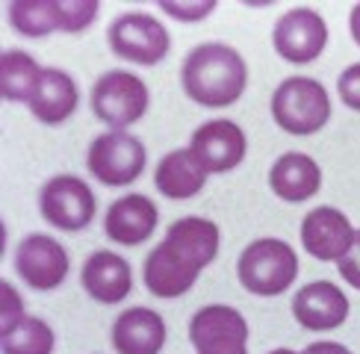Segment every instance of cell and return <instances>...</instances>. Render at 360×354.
Instances as JSON below:
<instances>
[{
    "label": "cell",
    "instance_id": "1",
    "mask_svg": "<svg viewBox=\"0 0 360 354\" xmlns=\"http://www.w3.org/2000/svg\"><path fill=\"white\" fill-rule=\"evenodd\" d=\"M219 254V225L201 216L177 218L145 260V287L157 299H180L186 295L198 275Z\"/></svg>",
    "mask_w": 360,
    "mask_h": 354
},
{
    "label": "cell",
    "instance_id": "2",
    "mask_svg": "<svg viewBox=\"0 0 360 354\" xmlns=\"http://www.w3.org/2000/svg\"><path fill=\"white\" fill-rule=\"evenodd\" d=\"M248 65L243 53L224 41H204L184 56L180 86L201 107H231L243 98Z\"/></svg>",
    "mask_w": 360,
    "mask_h": 354
},
{
    "label": "cell",
    "instance_id": "3",
    "mask_svg": "<svg viewBox=\"0 0 360 354\" xmlns=\"http://www.w3.org/2000/svg\"><path fill=\"white\" fill-rule=\"evenodd\" d=\"M236 277L248 292L272 299V295L287 292L298 277V257L290 242L263 236L251 242L236 263Z\"/></svg>",
    "mask_w": 360,
    "mask_h": 354
},
{
    "label": "cell",
    "instance_id": "4",
    "mask_svg": "<svg viewBox=\"0 0 360 354\" xmlns=\"http://www.w3.org/2000/svg\"><path fill=\"white\" fill-rule=\"evenodd\" d=\"M272 118L292 136H313L331 122V95L313 77H287L272 95Z\"/></svg>",
    "mask_w": 360,
    "mask_h": 354
},
{
    "label": "cell",
    "instance_id": "5",
    "mask_svg": "<svg viewBox=\"0 0 360 354\" xmlns=\"http://www.w3.org/2000/svg\"><path fill=\"white\" fill-rule=\"evenodd\" d=\"M145 145L127 130L101 133L89 145L86 166L103 186H130L145 171Z\"/></svg>",
    "mask_w": 360,
    "mask_h": 354
},
{
    "label": "cell",
    "instance_id": "6",
    "mask_svg": "<svg viewBox=\"0 0 360 354\" xmlns=\"http://www.w3.org/2000/svg\"><path fill=\"white\" fill-rule=\"evenodd\" d=\"M148 86L130 71H107L92 86V112L112 130H127L148 112Z\"/></svg>",
    "mask_w": 360,
    "mask_h": 354
},
{
    "label": "cell",
    "instance_id": "7",
    "mask_svg": "<svg viewBox=\"0 0 360 354\" xmlns=\"http://www.w3.org/2000/svg\"><path fill=\"white\" fill-rule=\"evenodd\" d=\"M39 210H41V218L48 221V225H53L59 230H68V233H77V230L92 225L95 210H98V198H95V192L89 189V183L80 181V177L59 174L41 186Z\"/></svg>",
    "mask_w": 360,
    "mask_h": 354
},
{
    "label": "cell",
    "instance_id": "8",
    "mask_svg": "<svg viewBox=\"0 0 360 354\" xmlns=\"http://www.w3.org/2000/svg\"><path fill=\"white\" fill-rule=\"evenodd\" d=\"M110 48L136 65H157L169 53V29L148 12H124L110 24Z\"/></svg>",
    "mask_w": 360,
    "mask_h": 354
},
{
    "label": "cell",
    "instance_id": "9",
    "mask_svg": "<svg viewBox=\"0 0 360 354\" xmlns=\"http://www.w3.org/2000/svg\"><path fill=\"white\" fill-rule=\"evenodd\" d=\"M189 339L198 354H248V322L236 307L210 304L192 316Z\"/></svg>",
    "mask_w": 360,
    "mask_h": 354
},
{
    "label": "cell",
    "instance_id": "10",
    "mask_svg": "<svg viewBox=\"0 0 360 354\" xmlns=\"http://www.w3.org/2000/svg\"><path fill=\"white\" fill-rule=\"evenodd\" d=\"M272 44L281 59H287L292 65H307L313 59H319L328 48V24L313 9H290L275 21Z\"/></svg>",
    "mask_w": 360,
    "mask_h": 354
},
{
    "label": "cell",
    "instance_id": "11",
    "mask_svg": "<svg viewBox=\"0 0 360 354\" xmlns=\"http://www.w3.org/2000/svg\"><path fill=\"white\" fill-rule=\"evenodd\" d=\"M71 269L68 251L53 236L30 233L18 242L15 251V272L33 289H56Z\"/></svg>",
    "mask_w": 360,
    "mask_h": 354
},
{
    "label": "cell",
    "instance_id": "12",
    "mask_svg": "<svg viewBox=\"0 0 360 354\" xmlns=\"http://www.w3.org/2000/svg\"><path fill=\"white\" fill-rule=\"evenodd\" d=\"M192 154L210 174H224L245 159V130L231 118H213L192 133Z\"/></svg>",
    "mask_w": 360,
    "mask_h": 354
},
{
    "label": "cell",
    "instance_id": "13",
    "mask_svg": "<svg viewBox=\"0 0 360 354\" xmlns=\"http://www.w3.org/2000/svg\"><path fill=\"white\" fill-rule=\"evenodd\" d=\"M354 242V228L337 206H316L302 221V245L319 263H340Z\"/></svg>",
    "mask_w": 360,
    "mask_h": 354
},
{
    "label": "cell",
    "instance_id": "14",
    "mask_svg": "<svg viewBox=\"0 0 360 354\" xmlns=\"http://www.w3.org/2000/svg\"><path fill=\"white\" fill-rule=\"evenodd\" d=\"M292 316L307 331H334L349 319V299L331 280H313L295 292Z\"/></svg>",
    "mask_w": 360,
    "mask_h": 354
},
{
    "label": "cell",
    "instance_id": "15",
    "mask_svg": "<svg viewBox=\"0 0 360 354\" xmlns=\"http://www.w3.org/2000/svg\"><path fill=\"white\" fill-rule=\"evenodd\" d=\"M160 210L148 195H124L110 204L107 218H103V230L118 245H142L148 236L157 230Z\"/></svg>",
    "mask_w": 360,
    "mask_h": 354
},
{
    "label": "cell",
    "instance_id": "16",
    "mask_svg": "<svg viewBox=\"0 0 360 354\" xmlns=\"http://www.w3.org/2000/svg\"><path fill=\"white\" fill-rule=\"evenodd\" d=\"M118 354H160L166 346V322L151 307H127L112 324Z\"/></svg>",
    "mask_w": 360,
    "mask_h": 354
},
{
    "label": "cell",
    "instance_id": "17",
    "mask_svg": "<svg viewBox=\"0 0 360 354\" xmlns=\"http://www.w3.org/2000/svg\"><path fill=\"white\" fill-rule=\"evenodd\" d=\"M133 272L124 257L112 251H95L83 266V289L101 304H118L130 295Z\"/></svg>",
    "mask_w": 360,
    "mask_h": 354
},
{
    "label": "cell",
    "instance_id": "18",
    "mask_svg": "<svg viewBox=\"0 0 360 354\" xmlns=\"http://www.w3.org/2000/svg\"><path fill=\"white\" fill-rule=\"evenodd\" d=\"M269 186L278 198L290 204H302L313 198L322 186V169L316 166V159L307 154L290 151L275 159L272 171H269Z\"/></svg>",
    "mask_w": 360,
    "mask_h": 354
},
{
    "label": "cell",
    "instance_id": "19",
    "mask_svg": "<svg viewBox=\"0 0 360 354\" xmlns=\"http://www.w3.org/2000/svg\"><path fill=\"white\" fill-rule=\"evenodd\" d=\"M77 83L71 80V74H65L63 68H44L27 107L44 124H63L77 110Z\"/></svg>",
    "mask_w": 360,
    "mask_h": 354
},
{
    "label": "cell",
    "instance_id": "20",
    "mask_svg": "<svg viewBox=\"0 0 360 354\" xmlns=\"http://www.w3.org/2000/svg\"><path fill=\"white\" fill-rule=\"evenodd\" d=\"M207 174L210 171L201 166V159L192 154V148H177V151H172L160 159L154 183L166 198L186 201V198H195L204 189Z\"/></svg>",
    "mask_w": 360,
    "mask_h": 354
},
{
    "label": "cell",
    "instance_id": "21",
    "mask_svg": "<svg viewBox=\"0 0 360 354\" xmlns=\"http://www.w3.org/2000/svg\"><path fill=\"white\" fill-rule=\"evenodd\" d=\"M41 65L24 51H4L0 59V86H4V98L12 103H30L36 86L41 80Z\"/></svg>",
    "mask_w": 360,
    "mask_h": 354
},
{
    "label": "cell",
    "instance_id": "22",
    "mask_svg": "<svg viewBox=\"0 0 360 354\" xmlns=\"http://www.w3.org/2000/svg\"><path fill=\"white\" fill-rule=\"evenodd\" d=\"M9 24L27 39L51 36L59 29V0H12Z\"/></svg>",
    "mask_w": 360,
    "mask_h": 354
},
{
    "label": "cell",
    "instance_id": "23",
    "mask_svg": "<svg viewBox=\"0 0 360 354\" xmlns=\"http://www.w3.org/2000/svg\"><path fill=\"white\" fill-rule=\"evenodd\" d=\"M4 339V354H51L53 351V331L48 322L36 316H27L12 334L0 336Z\"/></svg>",
    "mask_w": 360,
    "mask_h": 354
},
{
    "label": "cell",
    "instance_id": "24",
    "mask_svg": "<svg viewBox=\"0 0 360 354\" xmlns=\"http://www.w3.org/2000/svg\"><path fill=\"white\" fill-rule=\"evenodd\" d=\"M98 0H59V33H83L98 18Z\"/></svg>",
    "mask_w": 360,
    "mask_h": 354
},
{
    "label": "cell",
    "instance_id": "25",
    "mask_svg": "<svg viewBox=\"0 0 360 354\" xmlns=\"http://www.w3.org/2000/svg\"><path fill=\"white\" fill-rule=\"evenodd\" d=\"M160 9L166 15H172V18L184 21V24H195L216 9V0H189V4H180V0H160Z\"/></svg>",
    "mask_w": 360,
    "mask_h": 354
},
{
    "label": "cell",
    "instance_id": "26",
    "mask_svg": "<svg viewBox=\"0 0 360 354\" xmlns=\"http://www.w3.org/2000/svg\"><path fill=\"white\" fill-rule=\"evenodd\" d=\"M4 295H6V304H4V313H0V336L12 334V331L27 319L24 310H21L18 292H15V287L9 284V280H4Z\"/></svg>",
    "mask_w": 360,
    "mask_h": 354
},
{
    "label": "cell",
    "instance_id": "27",
    "mask_svg": "<svg viewBox=\"0 0 360 354\" xmlns=\"http://www.w3.org/2000/svg\"><path fill=\"white\" fill-rule=\"evenodd\" d=\"M337 92H340L342 103H346L349 110L360 112V63L349 65L346 71L340 74V80H337Z\"/></svg>",
    "mask_w": 360,
    "mask_h": 354
},
{
    "label": "cell",
    "instance_id": "28",
    "mask_svg": "<svg viewBox=\"0 0 360 354\" xmlns=\"http://www.w3.org/2000/svg\"><path fill=\"white\" fill-rule=\"evenodd\" d=\"M337 266H340V275L346 277L354 289H360V230H354V242L349 248V254L342 257Z\"/></svg>",
    "mask_w": 360,
    "mask_h": 354
},
{
    "label": "cell",
    "instance_id": "29",
    "mask_svg": "<svg viewBox=\"0 0 360 354\" xmlns=\"http://www.w3.org/2000/svg\"><path fill=\"white\" fill-rule=\"evenodd\" d=\"M302 354H352L342 343H313V346H307V351H302Z\"/></svg>",
    "mask_w": 360,
    "mask_h": 354
},
{
    "label": "cell",
    "instance_id": "30",
    "mask_svg": "<svg viewBox=\"0 0 360 354\" xmlns=\"http://www.w3.org/2000/svg\"><path fill=\"white\" fill-rule=\"evenodd\" d=\"M349 29H352V39L357 41V48H360V4L352 9L349 15Z\"/></svg>",
    "mask_w": 360,
    "mask_h": 354
},
{
    "label": "cell",
    "instance_id": "31",
    "mask_svg": "<svg viewBox=\"0 0 360 354\" xmlns=\"http://www.w3.org/2000/svg\"><path fill=\"white\" fill-rule=\"evenodd\" d=\"M269 354H298V351H292V348H275V351H269Z\"/></svg>",
    "mask_w": 360,
    "mask_h": 354
}]
</instances>
